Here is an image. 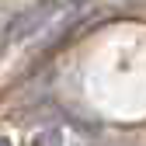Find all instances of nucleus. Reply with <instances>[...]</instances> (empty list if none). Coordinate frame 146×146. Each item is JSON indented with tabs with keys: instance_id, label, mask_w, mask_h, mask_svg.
Listing matches in <instances>:
<instances>
[{
	"instance_id": "f257e3e1",
	"label": "nucleus",
	"mask_w": 146,
	"mask_h": 146,
	"mask_svg": "<svg viewBox=\"0 0 146 146\" xmlns=\"http://www.w3.org/2000/svg\"><path fill=\"white\" fill-rule=\"evenodd\" d=\"M87 4L90 0H38L35 7L21 11L7 25V49L28 45V42H42V38H49V35L63 31Z\"/></svg>"
},
{
	"instance_id": "f03ea898",
	"label": "nucleus",
	"mask_w": 146,
	"mask_h": 146,
	"mask_svg": "<svg viewBox=\"0 0 146 146\" xmlns=\"http://www.w3.org/2000/svg\"><path fill=\"white\" fill-rule=\"evenodd\" d=\"M28 146H84V143L73 139L63 125H45V129H38V132L28 136Z\"/></svg>"
}]
</instances>
